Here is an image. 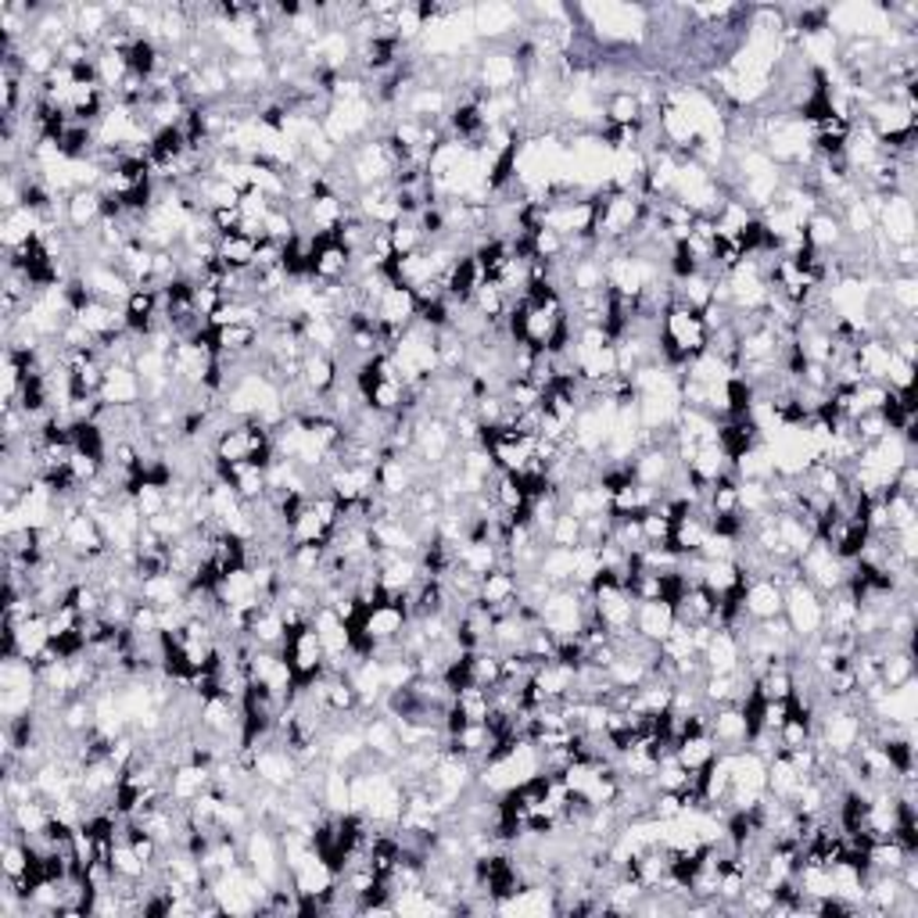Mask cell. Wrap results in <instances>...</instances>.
<instances>
[{
  "instance_id": "ac0fdd59",
  "label": "cell",
  "mask_w": 918,
  "mask_h": 918,
  "mask_svg": "<svg viewBox=\"0 0 918 918\" xmlns=\"http://www.w3.org/2000/svg\"><path fill=\"white\" fill-rule=\"evenodd\" d=\"M671 754H675V760L685 771L696 775V771H704L710 760L721 754V749H718L714 740H710V732H693V735H682Z\"/></svg>"
},
{
  "instance_id": "3957f363",
  "label": "cell",
  "mask_w": 918,
  "mask_h": 918,
  "mask_svg": "<svg viewBox=\"0 0 918 918\" xmlns=\"http://www.w3.org/2000/svg\"><path fill=\"white\" fill-rule=\"evenodd\" d=\"M782 617L790 620L797 642H814L822 639V592H814L807 581H797V585L786 589V603H782Z\"/></svg>"
},
{
  "instance_id": "4fadbf2b",
  "label": "cell",
  "mask_w": 918,
  "mask_h": 918,
  "mask_svg": "<svg viewBox=\"0 0 918 918\" xmlns=\"http://www.w3.org/2000/svg\"><path fill=\"white\" fill-rule=\"evenodd\" d=\"M363 740L373 760H381V765H395L398 757H403V740H398V725L392 714L384 718H367L363 721Z\"/></svg>"
},
{
  "instance_id": "7c38bea8",
  "label": "cell",
  "mask_w": 918,
  "mask_h": 918,
  "mask_svg": "<svg viewBox=\"0 0 918 918\" xmlns=\"http://www.w3.org/2000/svg\"><path fill=\"white\" fill-rule=\"evenodd\" d=\"M782 603H786V592H782V585H775L771 578L743 581V614H746L749 620L779 617V614H782Z\"/></svg>"
},
{
  "instance_id": "ba28073f",
  "label": "cell",
  "mask_w": 918,
  "mask_h": 918,
  "mask_svg": "<svg viewBox=\"0 0 918 918\" xmlns=\"http://www.w3.org/2000/svg\"><path fill=\"white\" fill-rule=\"evenodd\" d=\"M244 864H248V872L263 879L266 886H280L283 879V850L269 829L263 825H252L248 833H244Z\"/></svg>"
},
{
  "instance_id": "30bf717a",
  "label": "cell",
  "mask_w": 918,
  "mask_h": 918,
  "mask_svg": "<svg viewBox=\"0 0 918 918\" xmlns=\"http://www.w3.org/2000/svg\"><path fill=\"white\" fill-rule=\"evenodd\" d=\"M140 398H144V381H140V373L133 367L108 363L105 384H101V403L112 409H129V406H140Z\"/></svg>"
},
{
  "instance_id": "7402d4cb",
  "label": "cell",
  "mask_w": 918,
  "mask_h": 918,
  "mask_svg": "<svg viewBox=\"0 0 918 918\" xmlns=\"http://www.w3.org/2000/svg\"><path fill=\"white\" fill-rule=\"evenodd\" d=\"M911 678H915V650L900 646V650H890L879 656V682H883L886 689H897V685L911 682Z\"/></svg>"
},
{
  "instance_id": "ffe728a7",
  "label": "cell",
  "mask_w": 918,
  "mask_h": 918,
  "mask_svg": "<svg viewBox=\"0 0 918 918\" xmlns=\"http://www.w3.org/2000/svg\"><path fill=\"white\" fill-rule=\"evenodd\" d=\"M642 119H650V115H646L636 90H625V86L611 90V97H606V123L625 129V126H639Z\"/></svg>"
},
{
  "instance_id": "9c48e42d",
  "label": "cell",
  "mask_w": 918,
  "mask_h": 918,
  "mask_svg": "<svg viewBox=\"0 0 918 918\" xmlns=\"http://www.w3.org/2000/svg\"><path fill=\"white\" fill-rule=\"evenodd\" d=\"M707 732L710 740L718 743V749H725V754H735V749H746L749 743V718L740 704H725V707H714L707 718Z\"/></svg>"
},
{
  "instance_id": "6da1fadb",
  "label": "cell",
  "mask_w": 918,
  "mask_h": 918,
  "mask_svg": "<svg viewBox=\"0 0 918 918\" xmlns=\"http://www.w3.org/2000/svg\"><path fill=\"white\" fill-rule=\"evenodd\" d=\"M861 740H864V710L858 704H829L818 714L814 743H818L825 754L847 757V754H855Z\"/></svg>"
},
{
  "instance_id": "e0dca14e",
  "label": "cell",
  "mask_w": 918,
  "mask_h": 918,
  "mask_svg": "<svg viewBox=\"0 0 918 918\" xmlns=\"http://www.w3.org/2000/svg\"><path fill=\"white\" fill-rule=\"evenodd\" d=\"M844 223H839V216L829 212V209H818L814 212L807 223H804V241H807V248L811 252H818V255H829L839 248V241H844Z\"/></svg>"
},
{
  "instance_id": "5bb4252c",
  "label": "cell",
  "mask_w": 918,
  "mask_h": 918,
  "mask_svg": "<svg viewBox=\"0 0 918 918\" xmlns=\"http://www.w3.org/2000/svg\"><path fill=\"white\" fill-rule=\"evenodd\" d=\"M105 219V194L101 190H72L65 198V226L75 234H86Z\"/></svg>"
},
{
  "instance_id": "2e32d148",
  "label": "cell",
  "mask_w": 918,
  "mask_h": 918,
  "mask_svg": "<svg viewBox=\"0 0 918 918\" xmlns=\"http://www.w3.org/2000/svg\"><path fill=\"white\" fill-rule=\"evenodd\" d=\"M675 603L671 600H650V603H639L636 606V631L642 639H650L661 646L667 636H671V628H675Z\"/></svg>"
},
{
  "instance_id": "9a60e30c",
  "label": "cell",
  "mask_w": 918,
  "mask_h": 918,
  "mask_svg": "<svg viewBox=\"0 0 918 918\" xmlns=\"http://www.w3.org/2000/svg\"><path fill=\"white\" fill-rule=\"evenodd\" d=\"M302 384L309 387L313 395H330L334 387L341 384V367H338V356L330 352H316V348H309L302 356Z\"/></svg>"
},
{
  "instance_id": "d4e9b609",
  "label": "cell",
  "mask_w": 918,
  "mask_h": 918,
  "mask_svg": "<svg viewBox=\"0 0 918 918\" xmlns=\"http://www.w3.org/2000/svg\"><path fill=\"white\" fill-rule=\"evenodd\" d=\"M797 782H800L797 768L790 765V757H786L782 749H779V754L768 760V793L779 797V800H790L793 790H797Z\"/></svg>"
},
{
  "instance_id": "d6986e66",
  "label": "cell",
  "mask_w": 918,
  "mask_h": 918,
  "mask_svg": "<svg viewBox=\"0 0 918 918\" xmlns=\"http://www.w3.org/2000/svg\"><path fill=\"white\" fill-rule=\"evenodd\" d=\"M574 567H578V549H560V546H546L538 560V574L549 581L553 589L560 585H574Z\"/></svg>"
},
{
  "instance_id": "52a82bcc",
  "label": "cell",
  "mask_w": 918,
  "mask_h": 918,
  "mask_svg": "<svg viewBox=\"0 0 918 918\" xmlns=\"http://www.w3.org/2000/svg\"><path fill=\"white\" fill-rule=\"evenodd\" d=\"M524 80L513 47H488L477 55V86L481 94H510Z\"/></svg>"
},
{
  "instance_id": "484cf974",
  "label": "cell",
  "mask_w": 918,
  "mask_h": 918,
  "mask_svg": "<svg viewBox=\"0 0 918 918\" xmlns=\"http://www.w3.org/2000/svg\"><path fill=\"white\" fill-rule=\"evenodd\" d=\"M546 542H549V546H560V549H578L581 546V516L560 510V513H556L553 527H549Z\"/></svg>"
},
{
  "instance_id": "277c9868",
  "label": "cell",
  "mask_w": 918,
  "mask_h": 918,
  "mask_svg": "<svg viewBox=\"0 0 918 918\" xmlns=\"http://www.w3.org/2000/svg\"><path fill=\"white\" fill-rule=\"evenodd\" d=\"M875 234L886 244H915L918 234V219H915V201L911 194H883L875 205Z\"/></svg>"
},
{
  "instance_id": "cb8c5ba5",
  "label": "cell",
  "mask_w": 918,
  "mask_h": 918,
  "mask_svg": "<svg viewBox=\"0 0 918 918\" xmlns=\"http://www.w3.org/2000/svg\"><path fill=\"white\" fill-rule=\"evenodd\" d=\"M452 707L460 710L463 721H488L491 718V696L481 685H460Z\"/></svg>"
},
{
  "instance_id": "7a4b0ae2",
  "label": "cell",
  "mask_w": 918,
  "mask_h": 918,
  "mask_svg": "<svg viewBox=\"0 0 918 918\" xmlns=\"http://www.w3.org/2000/svg\"><path fill=\"white\" fill-rule=\"evenodd\" d=\"M797 567H800V578H804L814 592H822V596H829V592L844 589L850 581V563L839 560L822 538H814L811 546L797 556Z\"/></svg>"
},
{
  "instance_id": "5b68a950",
  "label": "cell",
  "mask_w": 918,
  "mask_h": 918,
  "mask_svg": "<svg viewBox=\"0 0 918 918\" xmlns=\"http://www.w3.org/2000/svg\"><path fill=\"white\" fill-rule=\"evenodd\" d=\"M280 653L288 656V664H291V671H294V678H299V685L319 678L323 667H327V650H323V642H319V636H316L313 620H305V625L291 628V631H288V642H283Z\"/></svg>"
},
{
  "instance_id": "44dd1931",
  "label": "cell",
  "mask_w": 918,
  "mask_h": 918,
  "mask_svg": "<svg viewBox=\"0 0 918 918\" xmlns=\"http://www.w3.org/2000/svg\"><path fill=\"white\" fill-rule=\"evenodd\" d=\"M879 294L904 316L918 313V277L915 274H890V280H883V291Z\"/></svg>"
},
{
  "instance_id": "8992f818",
  "label": "cell",
  "mask_w": 918,
  "mask_h": 918,
  "mask_svg": "<svg viewBox=\"0 0 918 918\" xmlns=\"http://www.w3.org/2000/svg\"><path fill=\"white\" fill-rule=\"evenodd\" d=\"M474 11V36H481L491 47H507L516 40V30H524V11L513 4H499V0H488V4H477Z\"/></svg>"
},
{
  "instance_id": "8fae6325",
  "label": "cell",
  "mask_w": 918,
  "mask_h": 918,
  "mask_svg": "<svg viewBox=\"0 0 918 918\" xmlns=\"http://www.w3.org/2000/svg\"><path fill=\"white\" fill-rule=\"evenodd\" d=\"M704 667L707 675H735L743 667V646L732 628H714V636L704 646Z\"/></svg>"
},
{
  "instance_id": "603a6c76",
  "label": "cell",
  "mask_w": 918,
  "mask_h": 918,
  "mask_svg": "<svg viewBox=\"0 0 918 918\" xmlns=\"http://www.w3.org/2000/svg\"><path fill=\"white\" fill-rule=\"evenodd\" d=\"M255 252H258V241L248 237V234H241V230L219 237V258H223L230 269H252L255 266Z\"/></svg>"
}]
</instances>
